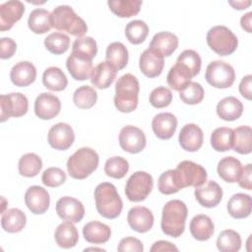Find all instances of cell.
<instances>
[{
  "label": "cell",
  "mask_w": 252,
  "mask_h": 252,
  "mask_svg": "<svg viewBox=\"0 0 252 252\" xmlns=\"http://www.w3.org/2000/svg\"><path fill=\"white\" fill-rule=\"evenodd\" d=\"M188 210L181 200H170L162 208L160 227L163 233L171 237H179L185 229Z\"/></svg>",
  "instance_id": "cell-1"
},
{
  "label": "cell",
  "mask_w": 252,
  "mask_h": 252,
  "mask_svg": "<svg viewBox=\"0 0 252 252\" xmlns=\"http://www.w3.org/2000/svg\"><path fill=\"white\" fill-rule=\"evenodd\" d=\"M139 91V81L134 75L127 73L121 76L115 84V107L123 113L134 111L138 106Z\"/></svg>",
  "instance_id": "cell-2"
},
{
  "label": "cell",
  "mask_w": 252,
  "mask_h": 252,
  "mask_svg": "<svg viewBox=\"0 0 252 252\" xmlns=\"http://www.w3.org/2000/svg\"><path fill=\"white\" fill-rule=\"evenodd\" d=\"M94 201L98 214L105 219L117 218L123 209V203L116 187L109 182L99 183L95 187Z\"/></svg>",
  "instance_id": "cell-3"
},
{
  "label": "cell",
  "mask_w": 252,
  "mask_h": 252,
  "mask_svg": "<svg viewBox=\"0 0 252 252\" xmlns=\"http://www.w3.org/2000/svg\"><path fill=\"white\" fill-rule=\"evenodd\" d=\"M50 21L52 28L67 32L78 37H82L88 31L84 19L79 17L73 8L68 5H60L54 8L50 15Z\"/></svg>",
  "instance_id": "cell-4"
},
{
  "label": "cell",
  "mask_w": 252,
  "mask_h": 252,
  "mask_svg": "<svg viewBox=\"0 0 252 252\" xmlns=\"http://www.w3.org/2000/svg\"><path fill=\"white\" fill-rule=\"evenodd\" d=\"M97 153L88 147L77 150L67 160V170L74 179H85L90 176L98 165Z\"/></svg>",
  "instance_id": "cell-5"
},
{
  "label": "cell",
  "mask_w": 252,
  "mask_h": 252,
  "mask_svg": "<svg viewBox=\"0 0 252 252\" xmlns=\"http://www.w3.org/2000/svg\"><path fill=\"white\" fill-rule=\"evenodd\" d=\"M207 43L217 54L226 56L236 50L238 39L227 27L219 25L211 28L207 32Z\"/></svg>",
  "instance_id": "cell-6"
},
{
  "label": "cell",
  "mask_w": 252,
  "mask_h": 252,
  "mask_svg": "<svg viewBox=\"0 0 252 252\" xmlns=\"http://www.w3.org/2000/svg\"><path fill=\"white\" fill-rule=\"evenodd\" d=\"M176 181L183 189L185 187H199L207 181L206 169L191 160H182L174 169Z\"/></svg>",
  "instance_id": "cell-7"
},
{
  "label": "cell",
  "mask_w": 252,
  "mask_h": 252,
  "mask_svg": "<svg viewBox=\"0 0 252 252\" xmlns=\"http://www.w3.org/2000/svg\"><path fill=\"white\" fill-rule=\"evenodd\" d=\"M205 79L217 89H226L234 83L235 72L230 64L221 60H215L208 64Z\"/></svg>",
  "instance_id": "cell-8"
},
{
  "label": "cell",
  "mask_w": 252,
  "mask_h": 252,
  "mask_svg": "<svg viewBox=\"0 0 252 252\" xmlns=\"http://www.w3.org/2000/svg\"><path fill=\"white\" fill-rule=\"evenodd\" d=\"M154 186L153 177L146 171H136L127 180L125 195L131 202L144 201Z\"/></svg>",
  "instance_id": "cell-9"
},
{
  "label": "cell",
  "mask_w": 252,
  "mask_h": 252,
  "mask_svg": "<svg viewBox=\"0 0 252 252\" xmlns=\"http://www.w3.org/2000/svg\"><path fill=\"white\" fill-rule=\"evenodd\" d=\"M28 97L21 93H11L0 95V121L5 122L10 117H21L28 112Z\"/></svg>",
  "instance_id": "cell-10"
},
{
  "label": "cell",
  "mask_w": 252,
  "mask_h": 252,
  "mask_svg": "<svg viewBox=\"0 0 252 252\" xmlns=\"http://www.w3.org/2000/svg\"><path fill=\"white\" fill-rule=\"evenodd\" d=\"M145 133L133 125L124 126L119 133V145L121 149L130 154H138L146 147Z\"/></svg>",
  "instance_id": "cell-11"
},
{
  "label": "cell",
  "mask_w": 252,
  "mask_h": 252,
  "mask_svg": "<svg viewBox=\"0 0 252 252\" xmlns=\"http://www.w3.org/2000/svg\"><path fill=\"white\" fill-rule=\"evenodd\" d=\"M56 213L64 220L80 222L85 216V208L81 201L70 196H64L56 202Z\"/></svg>",
  "instance_id": "cell-12"
},
{
  "label": "cell",
  "mask_w": 252,
  "mask_h": 252,
  "mask_svg": "<svg viewBox=\"0 0 252 252\" xmlns=\"http://www.w3.org/2000/svg\"><path fill=\"white\" fill-rule=\"evenodd\" d=\"M47 140L53 149L65 151L73 145L75 134L73 128L69 124L59 122L49 129Z\"/></svg>",
  "instance_id": "cell-13"
},
{
  "label": "cell",
  "mask_w": 252,
  "mask_h": 252,
  "mask_svg": "<svg viewBox=\"0 0 252 252\" xmlns=\"http://www.w3.org/2000/svg\"><path fill=\"white\" fill-rule=\"evenodd\" d=\"M61 110V101L58 96L50 93H42L35 98L34 113L42 119H52L59 114Z\"/></svg>",
  "instance_id": "cell-14"
},
{
  "label": "cell",
  "mask_w": 252,
  "mask_h": 252,
  "mask_svg": "<svg viewBox=\"0 0 252 252\" xmlns=\"http://www.w3.org/2000/svg\"><path fill=\"white\" fill-rule=\"evenodd\" d=\"M25 203L32 214L41 215L48 210L50 197L43 187L33 185L27 189L25 193Z\"/></svg>",
  "instance_id": "cell-15"
},
{
  "label": "cell",
  "mask_w": 252,
  "mask_h": 252,
  "mask_svg": "<svg viewBox=\"0 0 252 252\" xmlns=\"http://www.w3.org/2000/svg\"><path fill=\"white\" fill-rule=\"evenodd\" d=\"M194 195L198 203L205 208H214L220 204L222 198L221 187L214 180H209L196 187Z\"/></svg>",
  "instance_id": "cell-16"
},
{
  "label": "cell",
  "mask_w": 252,
  "mask_h": 252,
  "mask_svg": "<svg viewBox=\"0 0 252 252\" xmlns=\"http://www.w3.org/2000/svg\"><path fill=\"white\" fill-rule=\"evenodd\" d=\"M66 67L73 79L77 81H85L91 76L93 59L83 54L72 52L66 60Z\"/></svg>",
  "instance_id": "cell-17"
},
{
  "label": "cell",
  "mask_w": 252,
  "mask_h": 252,
  "mask_svg": "<svg viewBox=\"0 0 252 252\" xmlns=\"http://www.w3.org/2000/svg\"><path fill=\"white\" fill-rule=\"evenodd\" d=\"M25 13L24 3L18 0H10L0 5V31L10 30L15 23L21 20Z\"/></svg>",
  "instance_id": "cell-18"
},
{
  "label": "cell",
  "mask_w": 252,
  "mask_h": 252,
  "mask_svg": "<svg viewBox=\"0 0 252 252\" xmlns=\"http://www.w3.org/2000/svg\"><path fill=\"white\" fill-rule=\"evenodd\" d=\"M127 220L130 227L140 233L151 230L154 225V215L146 207L137 206L129 210L127 215Z\"/></svg>",
  "instance_id": "cell-19"
},
{
  "label": "cell",
  "mask_w": 252,
  "mask_h": 252,
  "mask_svg": "<svg viewBox=\"0 0 252 252\" xmlns=\"http://www.w3.org/2000/svg\"><path fill=\"white\" fill-rule=\"evenodd\" d=\"M141 72L148 78H156L162 72L164 66L163 56L148 48L142 52L139 59Z\"/></svg>",
  "instance_id": "cell-20"
},
{
  "label": "cell",
  "mask_w": 252,
  "mask_h": 252,
  "mask_svg": "<svg viewBox=\"0 0 252 252\" xmlns=\"http://www.w3.org/2000/svg\"><path fill=\"white\" fill-rule=\"evenodd\" d=\"M203 140V130L194 123L184 125L178 137L181 148L187 152H197L202 147Z\"/></svg>",
  "instance_id": "cell-21"
},
{
  "label": "cell",
  "mask_w": 252,
  "mask_h": 252,
  "mask_svg": "<svg viewBox=\"0 0 252 252\" xmlns=\"http://www.w3.org/2000/svg\"><path fill=\"white\" fill-rule=\"evenodd\" d=\"M152 128L158 139L168 140L175 133L177 128V118L170 112L158 113L153 118Z\"/></svg>",
  "instance_id": "cell-22"
},
{
  "label": "cell",
  "mask_w": 252,
  "mask_h": 252,
  "mask_svg": "<svg viewBox=\"0 0 252 252\" xmlns=\"http://www.w3.org/2000/svg\"><path fill=\"white\" fill-rule=\"evenodd\" d=\"M36 69L30 61H20L13 66L10 72V79L17 87H28L34 82Z\"/></svg>",
  "instance_id": "cell-23"
},
{
  "label": "cell",
  "mask_w": 252,
  "mask_h": 252,
  "mask_svg": "<svg viewBox=\"0 0 252 252\" xmlns=\"http://www.w3.org/2000/svg\"><path fill=\"white\" fill-rule=\"evenodd\" d=\"M178 37L169 32L156 33L149 45V48L162 56H170L178 47Z\"/></svg>",
  "instance_id": "cell-24"
},
{
  "label": "cell",
  "mask_w": 252,
  "mask_h": 252,
  "mask_svg": "<svg viewBox=\"0 0 252 252\" xmlns=\"http://www.w3.org/2000/svg\"><path fill=\"white\" fill-rule=\"evenodd\" d=\"M117 71L106 61L99 62L91 73V83L97 89H107L114 82Z\"/></svg>",
  "instance_id": "cell-25"
},
{
  "label": "cell",
  "mask_w": 252,
  "mask_h": 252,
  "mask_svg": "<svg viewBox=\"0 0 252 252\" xmlns=\"http://www.w3.org/2000/svg\"><path fill=\"white\" fill-rule=\"evenodd\" d=\"M84 238L94 244H102L109 240L111 236L110 227L97 220H93L86 223L83 227Z\"/></svg>",
  "instance_id": "cell-26"
},
{
  "label": "cell",
  "mask_w": 252,
  "mask_h": 252,
  "mask_svg": "<svg viewBox=\"0 0 252 252\" xmlns=\"http://www.w3.org/2000/svg\"><path fill=\"white\" fill-rule=\"evenodd\" d=\"M226 209L228 214L234 219H245L251 214L252 201L248 194L236 193L230 197Z\"/></svg>",
  "instance_id": "cell-27"
},
{
  "label": "cell",
  "mask_w": 252,
  "mask_h": 252,
  "mask_svg": "<svg viewBox=\"0 0 252 252\" xmlns=\"http://www.w3.org/2000/svg\"><path fill=\"white\" fill-rule=\"evenodd\" d=\"M191 235L199 241H206L210 239L215 231L213 220L207 215H197L190 221Z\"/></svg>",
  "instance_id": "cell-28"
},
{
  "label": "cell",
  "mask_w": 252,
  "mask_h": 252,
  "mask_svg": "<svg viewBox=\"0 0 252 252\" xmlns=\"http://www.w3.org/2000/svg\"><path fill=\"white\" fill-rule=\"evenodd\" d=\"M54 238L57 245L64 249L74 247L79 240V233L74 222L66 220L60 223L54 232Z\"/></svg>",
  "instance_id": "cell-29"
},
{
  "label": "cell",
  "mask_w": 252,
  "mask_h": 252,
  "mask_svg": "<svg viewBox=\"0 0 252 252\" xmlns=\"http://www.w3.org/2000/svg\"><path fill=\"white\" fill-rule=\"evenodd\" d=\"M242 112L243 104L235 96H226L217 104V113L219 117L225 121H234L238 119Z\"/></svg>",
  "instance_id": "cell-30"
},
{
  "label": "cell",
  "mask_w": 252,
  "mask_h": 252,
  "mask_svg": "<svg viewBox=\"0 0 252 252\" xmlns=\"http://www.w3.org/2000/svg\"><path fill=\"white\" fill-rule=\"evenodd\" d=\"M242 166L239 159L234 157H225L221 158L218 163V174L225 182L234 183L237 182Z\"/></svg>",
  "instance_id": "cell-31"
},
{
  "label": "cell",
  "mask_w": 252,
  "mask_h": 252,
  "mask_svg": "<svg viewBox=\"0 0 252 252\" xmlns=\"http://www.w3.org/2000/svg\"><path fill=\"white\" fill-rule=\"evenodd\" d=\"M27 223V217L23 211L18 208H12L2 214L1 225L2 228L9 233L20 232L24 229Z\"/></svg>",
  "instance_id": "cell-32"
},
{
  "label": "cell",
  "mask_w": 252,
  "mask_h": 252,
  "mask_svg": "<svg viewBox=\"0 0 252 252\" xmlns=\"http://www.w3.org/2000/svg\"><path fill=\"white\" fill-rule=\"evenodd\" d=\"M129 59L127 47L119 41H114L108 44L105 52V61L110 64L116 71L123 69Z\"/></svg>",
  "instance_id": "cell-33"
},
{
  "label": "cell",
  "mask_w": 252,
  "mask_h": 252,
  "mask_svg": "<svg viewBox=\"0 0 252 252\" xmlns=\"http://www.w3.org/2000/svg\"><path fill=\"white\" fill-rule=\"evenodd\" d=\"M201 63L202 60L197 51L186 49L179 54L175 65L192 79L199 74L201 70Z\"/></svg>",
  "instance_id": "cell-34"
},
{
  "label": "cell",
  "mask_w": 252,
  "mask_h": 252,
  "mask_svg": "<svg viewBox=\"0 0 252 252\" xmlns=\"http://www.w3.org/2000/svg\"><path fill=\"white\" fill-rule=\"evenodd\" d=\"M50 15L51 13L42 8L32 10L28 19V26L30 30L37 34H42L49 32V30L52 28Z\"/></svg>",
  "instance_id": "cell-35"
},
{
  "label": "cell",
  "mask_w": 252,
  "mask_h": 252,
  "mask_svg": "<svg viewBox=\"0 0 252 252\" xmlns=\"http://www.w3.org/2000/svg\"><path fill=\"white\" fill-rule=\"evenodd\" d=\"M42 83L46 89L53 92H60L66 89L68 79L60 68L51 66L44 70L42 75Z\"/></svg>",
  "instance_id": "cell-36"
},
{
  "label": "cell",
  "mask_w": 252,
  "mask_h": 252,
  "mask_svg": "<svg viewBox=\"0 0 252 252\" xmlns=\"http://www.w3.org/2000/svg\"><path fill=\"white\" fill-rule=\"evenodd\" d=\"M234 151L241 155L250 154L252 151V130L250 126L242 125L233 130Z\"/></svg>",
  "instance_id": "cell-37"
},
{
  "label": "cell",
  "mask_w": 252,
  "mask_h": 252,
  "mask_svg": "<svg viewBox=\"0 0 252 252\" xmlns=\"http://www.w3.org/2000/svg\"><path fill=\"white\" fill-rule=\"evenodd\" d=\"M111 12L120 18H130L140 12L142 1L140 0H114L108 1Z\"/></svg>",
  "instance_id": "cell-38"
},
{
  "label": "cell",
  "mask_w": 252,
  "mask_h": 252,
  "mask_svg": "<svg viewBox=\"0 0 252 252\" xmlns=\"http://www.w3.org/2000/svg\"><path fill=\"white\" fill-rule=\"evenodd\" d=\"M19 173L25 177L36 176L42 168L41 158L33 153H28L23 155L18 163Z\"/></svg>",
  "instance_id": "cell-39"
},
{
  "label": "cell",
  "mask_w": 252,
  "mask_h": 252,
  "mask_svg": "<svg viewBox=\"0 0 252 252\" xmlns=\"http://www.w3.org/2000/svg\"><path fill=\"white\" fill-rule=\"evenodd\" d=\"M233 130L228 127H219L211 135V145L217 152H226L232 148Z\"/></svg>",
  "instance_id": "cell-40"
},
{
  "label": "cell",
  "mask_w": 252,
  "mask_h": 252,
  "mask_svg": "<svg viewBox=\"0 0 252 252\" xmlns=\"http://www.w3.org/2000/svg\"><path fill=\"white\" fill-rule=\"evenodd\" d=\"M217 247L221 252H236L241 248V237L233 229L222 230L217 239Z\"/></svg>",
  "instance_id": "cell-41"
},
{
  "label": "cell",
  "mask_w": 252,
  "mask_h": 252,
  "mask_svg": "<svg viewBox=\"0 0 252 252\" xmlns=\"http://www.w3.org/2000/svg\"><path fill=\"white\" fill-rule=\"evenodd\" d=\"M44 46L49 52L55 55L63 54L70 46V38L63 32H55L44 38Z\"/></svg>",
  "instance_id": "cell-42"
},
{
  "label": "cell",
  "mask_w": 252,
  "mask_h": 252,
  "mask_svg": "<svg viewBox=\"0 0 252 252\" xmlns=\"http://www.w3.org/2000/svg\"><path fill=\"white\" fill-rule=\"evenodd\" d=\"M97 99V94L95 90L90 86L79 87L73 94L74 104L83 109H88L93 107Z\"/></svg>",
  "instance_id": "cell-43"
},
{
  "label": "cell",
  "mask_w": 252,
  "mask_h": 252,
  "mask_svg": "<svg viewBox=\"0 0 252 252\" xmlns=\"http://www.w3.org/2000/svg\"><path fill=\"white\" fill-rule=\"evenodd\" d=\"M149 27L142 20H134L129 22L125 28V35L133 44L142 43L148 36Z\"/></svg>",
  "instance_id": "cell-44"
},
{
  "label": "cell",
  "mask_w": 252,
  "mask_h": 252,
  "mask_svg": "<svg viewBox=\"0 0 252 252\" xmlns=\"http://www.w3.org/2000/svg\"><path fill=\"white\" fill-rule=\"evenodd\" d=\"M129 170L128 161L122 157H112L105 161L104 172L115 179L123 178Z\"/></svg>",
  "instance_id": "cell-45"
},
{
  "label": "cell",
  "mask_w": 252,
  "mask_h": 252,
  "mask_svg": "<svg viewBox=\"0 0 252 252\" xmlns=\"http://www.w3.org/2000/svg\"><path fill=\"white\" fill-rule=\"evenodd\" d=\"M180 99L187 104H198L204 98V89L197 82H190L179 92Z\"/></svg>",
  "instance_id": "cell-46"
},
{
  "label": "cell",
  "mask_w": 252,
  "mask_h": 252,
  "mask_svg": "<svg viewBox=\"0 0 252 252\" xmlns=\"http://www.w3.org/2000/svg\"><path fill=\"white\" fill-rule=\"evenodd\" d=\"M72 52H77L94 59L97 53L96 41L92 36L77 37L73 42Z\"/></svg>",
  "instance_id": "cell-47"
},
{
  "label": "cell",
  "mask_w": 252,
  "mask_h": 252,
  "mask_svg": "<svg viewBox=\"0 0 252 252\" xmlns=\"http://www.w3.org/2000/svg\"><path fill=\"white\" fill-rule=\"evenodd\" d=\"M158 187L159 192L164 195L174 194L181 190L176 181L174 169H168L159 175Z\"/></svg>",
  "instance_id": "cell-48"
},
{
  "label": "cell",
  "mask_w": 252,
  "mask_h": 252,
  "mask_svg": "<svg viewBox=\"0 0 252 252\" xmlns=\"http://www.w3.org/2000/svg\"><path fill=\"white\" fill-rule=\"evenodd\" d=\"M190 80L191 78L186 73L181 71L176 65L170 68L166 77L168 86L177 92H180L182 89H184V87L190 83Z\"/></svg>",
  "instance_id": "cell-49"
},
{
  "label": "cell",
  "mask_w": 252,
  "mask_h": 252,
  "mask_svg": "<svg viewBox=\"0 0 252 252\" xmlns=\"http://www.w3.org/2000/svg\"><path fill=\"white\" fill-rule=\"evenodd\" d=\"M149 100L154 107L162 108L170 104L172 101V94L168 88L160 86L152 91Z\"/></svg>",
  "instance_id": "cell-50"
},
{
  "label": "cell",
  "mask_w": 252,
  "mask_h": 252,
  "mask_svg": "<svg viewBox=\"0 0 252 252\" xmlns=\"http://www.w3.org/2000/svg\"><path fill=\"white\" fill-rule=\"evenodd\" d=\"M66 173L59 167H48L41 176L42 183L47 187H58L66 181Z\"/></svg>",
  "instance_id": "cell-51"
},
{
  "label": "cell",
  "mask_w": 252,
  "mask_h": 252,
  "mask_svg": "<svg viewBox=\"0 0 252 252\" xmlns=\"http://www.w3.org/2000/svg\"><path fill=\"white\" fill-rule=\"evenodd\" d=\"M117 250L120 252H143L144 246L143 243L136 237L128 236L125 238H122L117 246Z\"/></svg>",
  "instance_id": "cell-52"
},
{
  "label": "cell",
  "mask_w": 252,
  "mask_h": 252,
  "mask_svg": "<svg viewBox=\"0 0 252 252\" xmlns=\"http://www.w3.org/2000/svg\"><path fill=\"white\" fill-rule=\"evenodd\" d=\"M1 45V52L0 57L1 59H8L11 58L17 49V44L14 39L10 37H2L0 40Z\"/></svg>",
  "instance_id": "cell-53"
},
{
  "label": "cell",
  "mask_w": 252,
  "mask_h": 252,
  "mask_svg": "<svg viewBox=\"0 0 252 252\" xmlns=\"http://www.w3.org/2000/svg\"><path fill=\"white\" fill-rule=\"evenodd\" d=\"M251 174H252V164L248 163L244 167H242L239 178L237 180V182L241 188L246 189V190L252 189Z\"/></svg>",
  "instance_id": "cell-54"
},
{
  "label": "cell",
  "mask_w": 252,
  "mask_h": 252,
  "mask_svg": "<svg viewBox=\"0 0 252 252\" xmlns=\"http://www.w3.org/2000/svg\"><path fill=\"white\" fill-rule=\"evenodd\" d=\"M251 82H252V76L246 75L241 79V82L239 84V93L243 97H245L248 100H251L252 98V93H251Z\"/></svg>",
  "instance_id": "cell-55"
},
{
  "label": "cell",
  "mask_w": 252,
  "mask_h": 252,
  "mask_svg": "<svg viewBox=\"0 0 252 252\" xmlns=\"http://www.w3.org/2000/svg\"><path fill=\"white\" fill-rule=\"evenodd\" d=\"M159 251H178V248L169 241L158 240L156 241L151 247V252H159Z\"/></svg>",
  "instance_id": "cell-56"
},
{
  "label": "cell",
  "mask_w": 252,
  "mask_h": 252,
  "mask_svg": "<svg viewBox=\"0 0 252 252\" xmlns=\"http://www.w3.org/2000/svg\"><path fill=\"white\" fill-rule=\"evenodd\" d=\"M251 18H252V12H248L245 15H243L240 19V25H241L242 29L245 30L247 32H252Z\"/></svg>",
  "instance_id": "cell-57"
},
{
  "label": "cell",
  "mask_w": 252,
  "mask_h": 252,
  "mask_svg": "<svg viewBox=\"0 0 252 252\" xmlns=\"http://www.w3.org/2000/svg\"><path fill=\"white\" fill-rule=\"evenodd\" d=\"M228 3H229L234 9H237V10L246 9V8L251 4L250 1H235V2L229 1Z\"/></svg>",
  "instance_id": "cell-58"
},
{
  "label": "cell",
  "mask_w": 252,
  "mask_h": 252,
  "mask_svg": "<svg viewBox=\"0 0 252 252\" xmlns=\"http://www.w3.org/2000/svg\"><path fill=\"white\" fill-rule=\"evenodd\" d=\"M87 250H99V251H105L104 249H102V248H94V247H91V248H87V249H85V251H87Z\"/></svg>",
  "instance_id": "cell-59"
}]
</instances>
